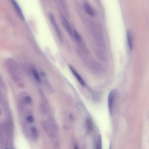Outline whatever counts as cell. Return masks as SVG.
<instances>
[{
  "label": "cell",
  "instance_id": "cell-1",
  "mask_svg": "<svg viewBox=\"0 0 149 149\" xmlns=\"http://www.w3.org/2000/svg\"><path fill=\"white\" fill-rule=\"evenodd\" d=\"M6 67L8 73L15 82H18V84L23 83L22 81V75L20 68L18 64L13 59H7L6 61Z\"/></svg>",
  "mask_w": 149,
  "mask_h": 149
},
{
  "label": "cell",
  "instance_id": "cell-2",
  "mask_svg": "<svg viewBox=\"0 0 149 149\" xmlns=\"http://www.w3.org/2000/svg\"><path fill=\"white\" fill-rule=\"evenodd\" d=\"M117 94V91L114 89L111 91L108 98V106L109 113L110 115L113 114L114 102Z\"/></svg>",
  "mask_w": 149,
  "mask_h": 149
},
{
  "label": "cell",
  "instance_id": "cell-3",
  "mask_svg": "<svg viewBox=\"0 0 149 149\" xmlns=\"http://www.w3.org/2000/svg\"><path fill=\"white\" fill-rule=\"evenodd\" d=\"M47 134L54 147H55V148L58 149L60 143L58 138L55 133V132L52 130Z\"/></svg>",
  "mask_w": 149,
  "mask_h": 149
},
{
  "label": "cell",
  "instance_id": "cell-4",
  "mask_svg": "<svg viewBox=\"0 0 149 149\" xmlns=\"http://www.w3.org/2000/svg\"><path fill=\"white\" fill-rule=\"evenodd\" d=\"M61 20L63 25L66 31L70 35H72V31L71 28L69 23L67 19H66V18L63 16H62L61 17Z\"/></svg>",
  "mask_w": 149,
  "mask_h": 149
},
{
  "label": "cell",
  "instance_id": "cell-5",
  "mask_svg": "<svg viewBox=\"0 0 149 149\" xmlns=\"http://www.w3.org/2000/svg\"><path fill=\"white\" fill-rule=\"evenodd\" d=\"M48 122L52 129L55 132H57L59 130V126L53 117L50 116L48 118Z\"/></svg>",
  "mask_w": 149,
  "mask_h": 149
},
{
  "label": "cell",
  "instance_id": "cell-6",
  "mask_svg": "<svg viewBox=\"0 0 149 149\" xmlns=\"http://www.w3.org/2000/svg\"><path fill=\"white\" fill-rule=\"evenodd\" d=\"M70 68L71 70V72H72L73 74L74 75L75 77L76 78L79 82L81 85L83 87H85L86 86V84L83 80L82 79V77L80 76V75L78 74V73L77 72L74 68H73L71 66H70Z\"/></svg>",
  "mask_w": 149,
  "mask_h": 149
},
{
  "label": "cell",
  "instance_id": "cell-7",
  "mask_svg": "<svg viewBox=\"0 0 149 149\" xmlns=\"http://www.w3.org/2000/svg\"><path fill=\"white\" fill-rule=\"evenodd\" d=\"M10 0L13 4V5L14 7L15 10L18 15L20 17L22 20H24V18L23 12H22L21 9H20V7L18 4L16 2V0Z\"/></svg>",
  "mask_w": 149,
  "mask_h": 149
},
{
  "label": "cell",
  "instance_id": "cell-8",
  "mask_svg": "<svg viewBox=\"0 0 149 149\" xmlns=\"http://www.w3.org/2000/svg\"><path fill=\"white\" fill-rule=\"evenodd\" d=\"M133 34L132 32L130 29H128L127 31V44L130 50L133 48Z\"/></svg>",
  "mask_w": 149,
  "mask_h": 149
},
{
  "label": "cell",
  "instance_id": "cell-9",
  "mask_svg": "<svg viewBox=\"0 0 149 149\" xmlns=\"http://www.w3.org/2000/svg\"><path fill=\"white\" fill-rule=\"evenodd\" d=\"M84 7L85 10L86 12L89 15L92 16H95V12L93 10V8L88 4L85 3L84 4Z\"/></svg>",
  "mask_w": 149,
  "mask_h": 149
},
{
  "label": "cell",
  "instance_id": "cell-10",
  "mask_svg": "<svg viewBox=\"0 0 149 149\" xmlns=\"http://www.w3.org/2000/svg\"><path fill=\"white\" fill-rule=\"evenodd\" d=\"M86 128L89 132H90L93 129V123L91 119L88 118L86 121Z\"/></svg>",
  "mask_w": 149,
  "mask_h": 149
},
{
  "label": "cell",
  "instance_id": "cell-11",
  "mask_svg": "<svg viewBox=\"0 0 149 149\" xmlns=\"http://www.w3.org/2000/svg\"><path fill=\"white\" fill-rule=\"evenodd\" d=\"M102 138L100 135H98L97 136V141H96V146L97 149H102Z\"/></svg>",
  "mask_w": 149,
  "mask_h": 149
},
{
  "label": "cell",
  "instance_id": "cell-12",
  "mask_svg": "<svg viewBox=\"0 0 149 149\" xmlns=\"http://www.w3.org/2000/svg\"><path fill=\"white\" fill-rule=\"evenodd\" d=\"M40 109L41 114L45 116L47 114V110L44 104L42 103L40 105Z\"/></svg>",
  "mask_w": 149,
  "mask_h": 149
},
{
  "label": "cell",
  "instance_id": "cell-13",
  "mask_svg": "<svg viewBox=\"0 0 149 149\" xmlns=\"http://www.w3.org/2000/svg\"><path fill=\"white\" fill-rule=\"evenodd\" d=\"M33 74L34 78L38 82H40V76L38 71L34 69L33 71Z\"/></svg>",
  "mask_w": 149,
  "mask_h": 149
},
{
  "label": "cell",
  "instance_id": "cell-14",
  "mask_svg": "<svg viewBox=\"0 0 149 149\" xmlns=\"http://www.w3.org/2000/svg\"><path fill=\"white\" fill-rule=\"evenodd\" d=\"M74 35L76 39L78 41H81V36L76 30H74L73 32Z\"/></svg>",
  "mask_w": 149,
  "mask_h": 149
},
{
  "label": "cell",
  "instance_id": "cell-15",
  "mask_svg": "<svg viewBox=\"0 0 149 149\" xmlns=\"http://www.w3.org/2000/svg\"><path fill=\"white\" fill-rule=\"evenodd\" d=\"M27 121L29 123H32L34 121V118L31 115H29L27 118Z\"/></svg>",
  "mask_w": 149,
  "mask_h": 149
},
{
  "label": "cell",
  "instance_id": "cell-16",
  "mask_svg": "<svg viewBox=\"0 0 149 149\" xmlns=\"http://www.w3.org/2000/svg\"><path fill=\"white\" fill-rule=\"evenodd\" d=\"M25 100L26 101L27 103H31L32 99L31 97L30 96H28L25 98Z\"/></svg>",
  "mask_w": 149,
  "mask_h": 149
},
{
  "label": "cell",
  "instance_id": "cell-17",
  "mask_svg": "<svg viewBox=\"0 0 149 149\" xmlns=\"http://www.w3.org/2000/svg\"><path fill=\"white\" fill-rule=\"evenodd\" d=\"M69 117L70 119L71 120H73L74 119V117L73 114H70L69 115Z\"/></svg>",
  "mask_w": 149,
  "mask_h": 149
}]
</instances>
